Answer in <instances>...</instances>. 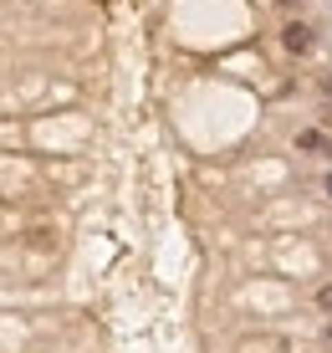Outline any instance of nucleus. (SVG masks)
<instances>
[{
  "mask_svg": "<svg viewBox=\"0 0 332 353\" xmlns=\"http://www.w3.org/2000/svg\"><path fill=\"white\" fill-rule=\"evenodd\" d=\"M276 6H287V10H297V6H307V0H276Z\"/></svg>",
  "mask_w": 332,
  "mask_h": 353,
  "instance_id": "5",
  "label": "nucleus"
},
{
  "mask_svg": "<svg viewBox=\"0 0 332 353\" xmlns=\"http://www.w3.org/2000/svg\"><path fill=\"white\" fill-rule=\"evenodd\" d=\"M327 343H332V323H327Z\"/></svg>",
  "mask_w": 332,
  "mask_h": 353,
  "instance_id": "6",
  "label": "nucleus"
},
{
  "mask_svg": "<svg viewBox=\"0 0 332 353\" xmlns=\"http://www.w3.org/2000/svg\"><path fill=\"white\" fill-rule=\"evenodd\" d=\"M281 46H287L291 57H307L317 46V31L307 26V21H287V26H281Z\"/></svg>",
  "mask_w": 332,
  "mask_h": 353,
  "instance_id": "1",
  "label": "nucleus"
},
{
  "mask_svg": "<svg viewBox=\"0 0 332 353\" xmlns=\"http://www.w3.org/2000/svg\"><path fill=\"white\" fill-rule=\"evenodd\" d=\"M317 307H322V312H327V318H332V282H327L322 292H317Z\"/></svg>",
  "mask_w": 332,
  "mask_h": 353,
  "instance_id": "3",
  "label": "nucleus"
},
{
  "mask_svg": "<svg viewBox=\"0 0 332 353\" xmlns=\"http://www.w3.org/2000/svg\"><path fill=\"white\" fill-rule=\"evenodd\" d=\"M322 190H327V200H332V169H327V174H322Z\"/></svg>",
  "mask_w": 332,
  "mask_h": 353,
  "instance_id": "4",
  "label": "nucleus"
},
{
  "mask_svg": "<svg viewBox=\"0 0 332 353\" xmlns=\"http://www.w3.org/2000/svg\"><path fill=\"white\" fill-rule=\"evenodd\" d=\"M297 149L307 154V159H322V154H332V139H327L322 128H302L297 133Z\"/></svg>",
  "mask_w": 332,
  "mask_h": 353,
  "instance_id": "2",
  "label": "nucleus"
}]
</instances>
